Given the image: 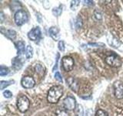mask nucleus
<instances>
[{
    "instance_id": "nucleus-10",
    "label": "nucleus",
    "mask_w": 123,
    "mask_h": 116,
    "mask_svg": "<svg viewBox=\"0 0 123 116\" xmlns=\"http://www.w3.org/2000/svg\"><path fill=\"white\" fill-rule=\"evenodd\" d=\"M66 82L67 84L68 85V87H70L73 91L76 92L78 91L79 89V81L77 79H75V77H69L66 79Z\"/></svg>"
},
{
    "instance_id": "nucleus-5",
    "label": "nucleus",
    "mask_w": 123,
    "mask_h": 116,
    "mask_svg": "<svg viewBox=\"0 0 123 116\" xmlns=\"http://www.w3.org/2000/svg\"><path fill=\"white\" fill-rule=\"evenodd\" d=\"M105 63L111 67H118L122 65V61L115 54L107 56L105 59Z\"/></svg>"
},
{
    "instance_id": "nucleus-16",
    "label": "nucleus",
    "mask_w": 123,
    "mask_h": 116,
    "mask_svg": "<svg viewBox=\"0 0 123 116\" xmlns=\"http://www.w3.org/2000/svg\"><path fill=\"white\" fill-rule=\"evenodd\" d=\"M83 108L81 104H78L75 109V116H83Z\"/></svg>"
},
{
    "instance_id": "nucleus-31",
    "label": "nucleus",
    "mask_w": 123,
    "mask_h": 116,
    "mask_svg": "<svg viewBox=\"0 0 123 116\" xmlns=\"http://www.w3.org/2000/svg\"><path fill=\"white\" fill-rule=\"evenodd\" d=\"M87 5H93V2L92 1H85Z\"/></svg>"
},
{
    "instance_id": "nucleus-14",
    "label": "nucleus",
    "mask_w": 123,
    "mask_h": 116,
    "mask_svg": "<svg viewBox=\"0 0 123 116\" xmlns=\"http://www.w3.org/2000/svg\"><path fill=\"white\" fill-rule=\"evenodd\" d=\"M12 67L15 69V70H19L21 69L22 67V64L20 60V59L18 57H15L12 60Z\"/></svg>"
},
{
    "instance_id": "nucleus-2",
    "label": "nucleus",
    "mask_w": 123,
    "mask_h": 116,
    "mask_svg": "<svg viewBox=\"0 0 123 116\" xmlns=\"http://www.w3.org/2000/svg\"><path fill=\"white\" fill-rule=\"evenodd\" d=\"M28 14L25 11L22 9H19L18 10L15 14L14 19H15V22L17 26H22L24 23H25L28 21Z\"/></svg>"
},
{
    "instance_id": "nucleus-17",
    "label": "nucleus",
    "mask_w": 123,
    "mask_h": 116,
    "mask_svg": "<svg viewBox=\"0 0 123 116\" xmlns=\"http://www.w3.org/2000/svg\"><path fill=\"white\" fill-rule=\"evenodd\" d=\"M83 24V22H82V19L80 16H78L75 20V28L76 29H79L80 28H82Z\"/></svg>"
},
{
    "instance_id": "nucleus-15",
    "label": "nucleus",
    "mask_w": 123,
    "mask_h": 116,
    "mask_svg": "<svg viewBox=\"0 0 123 116\" xmlns=\"http://www.w3.org/2000/svg\"><path fill=\"white\" fill-rule=\"evenodd\" d=\"M35 70H36V72L40 77H42L45 74V68L41 64H36V67H35Z\"/></svg>"
},
{
    "instance_id": "nucleus-24",
    "label": "nucleus",
    "mask_w": 123,
    "mask_h": 116,
    "mask_svg": "<svg viewBox=\"0 0 123 116\" xmlns=\"http://www.w3.org/2000/svg\"><path fill=\"white\" fill-rule=\"evenodd\" d=\"M94 15H95V17L96 19H97V20H101V19H102V13H100L98 10H95V12H94Z\"/></svg>"
},
{
    "instance_id": "nucleus-7",
    "label": "nucleus",
    "mask_w": 123,
    "mask_h": 116,
    "mask_svg": "<svg viewBox=\"0 0 123 116\" xmlns=\"http://www.w3.org/2000/svg\"><path fill=\"white\" fill-rule=\"evenodd\" d=\"M114 94L117 99L123 98V83L121 80L115 81L113 84Z\"/></svg>"
},
{
    "instance_id": "nucleus-27",
    "label": "nucleus",
    "mask_w": 123,
    "mask_h": 116,
    "mask_svg": "<svg viewBox=\"0 0 123 116\" xmlns=\"http://www.w3.org/2000/svg\"><path fill=\"white\" fill-rule=\"evenodd\" d=\"M55 78L58 80L59 81V82H62V77L60 74L59 72H55Z\"/></svg>"
},
{
    "instance_id": "nucleus-18",
    "label": "nucleus",
    "mask_w": 123,
    "mask_h": 116,
    "mask_svg": "<svg viewBox=\"0 0 123 116\" xmlns=\"http://www.w3.org/2000/svg\"><path fill=\"white\" fill-rule=\"evenodd\" d=\"M12 83H14L13 80H2L1 82H0V89L1 90H3V89H5L6 87L9 86L10 84H12Z\"/></svg>"
},
{
    "instance_id": "nucleus-1",
    "label": "nucleus",
    "mask_w": 123,
    "mask_h": 116,
    "mask_svg": "<svg viewBox=\"0 0 123 116\" xmlns=\"http://www.w3.org/2000/svg\"><path fill=\"white\" fill-rule=\"evenodd\" d=\"M63 94V88L59 85H55L49 89L47 94V100L51 104H56Z\"/></svg>"
},
{
    "instance_id": "nucleus-9",
    "label": "nucleus",
    "mask_w": 123,
    "mask_h": 116,
    "mask_svg": "<svg viewBox=\"0 0 123 116\" xmlns=\"http://www.w3.org/2000/svg\"><path fill=\"white\" fill-rule=\"evenodd\" d=\"M41 29L38 26L35 27L32 29H31L28 33V36L31 40L32 41H37L41 37Z\"/></svg>"
},
{
    "instance_id": "nucleus-20",
    "label": "nucleus",
    "mask_w": 123,
    "mask_h": 116,
    "mask_svg": "<svg viewBox=\"0 0 123 116\" xmlns=\"http://www.w3.org/2000/svg\"><path fill=\"white\" fill-rule=\"evenodd\" d=\"M8 73H9V69H8V67L3 65H1V67H0V75L6 76Z\"/></svg>"
},
{
    "instance_id": "nucleus-23",
    "label": "nucleus",
    "mask_w": 123,
    "mask_h": 116,
    "mask_svg": "<svg viewBox=\"0 0 123 116\" xmlns=\"http://www.w3.org/2000/svg\"><path fill=\"white\" fill-rule=\"evenodd\" d=\"M95 116H109L108 112L102 109H98L95 113Z\"/></svg>"
},
{
    "instance_id": "nucleus-28",
    "label": "nucleus",
    "mask_w": 123,
    "mask_h": 116,
    "mask_svg": "<svg viewBox=\"0 0 123 116\" xmlns=\"http://www.w3.org/2000/svg\"><path fill=\"white\" fill-rule=\"evenodd\" d=\"M88 45L90 46H100V47H103V46H105V44H102V43H96V44H95V43H89L88 44Z\"/></svg>"
},
{
    "instance_id": "nucleus-22",
    "label": "nucleus",
    "mask_w": 123,
    "mask_h": 116,
    "mask_svg": "<svg viewBox=\"0 0 123 116\" xmlns=\"http://www.w3.org/2000/svg\"><path fill=\"white\" fill-rule=\"evenodd\" d=\"M56 116H69V114L65 110L58 109L55 112Z\"/></svg>"
},
{
    "instance_id": "nucleus-13",
    "label": "nucleus",
    "mask_w": 123,
    "mask_h": 116,
    "mask_svg": "<svg viewBox=\"0 0 123 116\" xmlns=\"http://www.w3.org/2000/svg\"><path fill=\"white\" fill-rule=\"evenodd\" d=\"M15 46L18 50V55H22L25 53V43L22 41H18L15 44Z\"/></svg>"
},
{
    "instance_id": "nucleus-3",
    "label": "nucleus",
    "mask_w": 123,
    "mask_h": 116,
    "mask_svg": "<svg viewBox=\"0 0 123 116\" xmlns=\"http://www.w3.org/2000/svg\"><path fill=\"white\" fill-rule=\"evenodd\" d=\"M30 105V101L26 96H22L18 99L17 102V108L19 111L24 113L29 109Z\"/></svg>"
},
{
    "instance_id": "nucleus-21",
    "label": "nucleus",
    "mask_w": 123,
    "mask_h": 116,
    "mask_svg": "<svg viewBox=\"0 0 123 116\" xmlns=\"http://www.w3.org/2000/svg\"><path fill=\"white\" fill-rule=\"evenodd\" d=\"M26 57L27 58H31L32 57V54H33V48L31 46H28L26 47Z\"/></svg>"
},
{
    "instance_id": "nucleus-29",
    "label": "nucleus",
    "mask_w": 123,
    "mask_h": 116,
    "mask_svg": "<svg viewBox=\"0 0 123 116\" xmlns=\"http://www.w3.org/2000/svg\"><path fill=\"white\" fill-rule=\"evenodd\" d=\"M59 53H57L56 63H55V67H53V71H55V70H56V69H57V66H58V60H59Z\"/></svg>"
},
{
    "instance_id": "nucleus-25",
    "label": "nucleus",
    "mask_w": 123,
    "mask_h": 116,
    "mask_svg": "<svg viewBox=\"0 0 123 116\" xmlns=\"http://www.w3.org/2000/svg\"><path fill=\"white\" fill-rule=\"evenodd\" d=\"M58 46H59V50L60 51L63 52L65 50V43L63 40H60L59 42V44H58Z\"/></svg>"
},
{
    "instance_id": "nucleus-8",
    "label": "nucleus",
    "mask_w": 123,
    "mask_h": 116,
    "mask_svg": "<svg viewBox=\"0 0 123 116\" xmlns=\"http://www.w3.org/2000/svg\"><path fill=\"white\" fill-rule=\"evenodd\" d=\"M21 84H22V86L24 88L29 89V88H32L35 85H36V81H35L34 78L32 77L25 76L22 78Z\"/></svg>"
},
{
    "instance_id": "nucleus-19",
    "label": "nucleus",
    "mask_w": 123,
    "mask_h": 116,
    "mask_svg": "<svg viewBox=\"0 0 123 116\" xmlns=\"http://www.w3.org/2000/svg\"><path fill=\"white\" fill-rule=\"evenodd\" d=\"M62 6L55 7L52 9V13L54 15H55V16H59L62 14Z\"/></svg>"
},
{
    "instance_id": "nucleus-26",
    "label": "nucleus",
    "mask_w": 123,
    "mask_h": 116,
    "mask_svg": "<svg viewBox=\"0 0 123 116\" xmlns=\"http://www.w3.org/2000/svg\"><path fill=\"white\" fill-rule=\"evenodd\" d=\"M3 95L6 98H12V93L11 91H9L6 90V91H5L3 92Z\"/></svg>"
},
{
    "instance_id": "nucleus-11",
    "label": "nucleus",
    "mask_w": 123,
    "mask_h": 116,
    "mask_svg": "<svg viewBox=\"0 0 123 116\" xmlns=\"http://www.w3.org/2000/svg\"><path fill=\"white\" fill-rule=\"evenodd\" d=\"M49 33L50 36H51L54 40H59V39L60 37L59 30L56 26H52L51 28L49 29Z\"/></svg>"
},
{
    "instance_id": "nucleus-4",
    "label": "nucleus",
    "mask_w": 123,
    "mask_h": 116,
    "mask_svg": "<svg viewBox=\"0 0 123 116\" xmlns=\"http://www.w3.org/2000/svg\"><path fill=\"white\" fill-rule=\"evenodd\" d=\"M74 60L71 57L65 56L63 57L62 59V66L65 71L66 72H70L71 71H72L73 67H74Z\"/></svg>"
},
{
    "instance_id": "nucleus-6",
    "label": "nucleus",
    "mask_w": 123,
    "mask_h": 116,
    "mask_svg": "<svg viewBox=\"0 0 123 116\" xmlns=\"http://www.w3.org/2000/svg\"><path fill=\"white\" fill-rule=\"evenodd\" d=\"M63 106L65 110H75L76 108V101L73 97L68 96L63 101Z\"/></svg>"
},
{
    "instance_id": "nucleus-30",
    "label": "nucleus",
    "mask_w": 123,
    "mask_h": 116,
    "mask_svg": "<svg viewBox=\"0 0 123 116\" xmlns=\"http://www.w3.org/2000/svg\"><path fill=\"white\" fill-rule=\"evenodd\" d=\"M0 16H1V22H3V19H4V15H3L2 12H1V13H0Z\"/></svg>"
},
{
    "instance_id": "nucleus-12",
    "label": "nucleus",
    "mask_w": 123,
    "mask_h": 116,
    "mask_svg": "<svg viewBox=\"0 0 123 116\" xmlns=\"http://www.w3.org/2000/svg\"><path fill=\"white\" fill-rule=\"evenodd\" d=\"M1 32L5 35L8 39H9L11 40H14V39L16 37V32L13 29H7L6 31H4L3 27H1Z\"/></svg>"
}]
</instances>
